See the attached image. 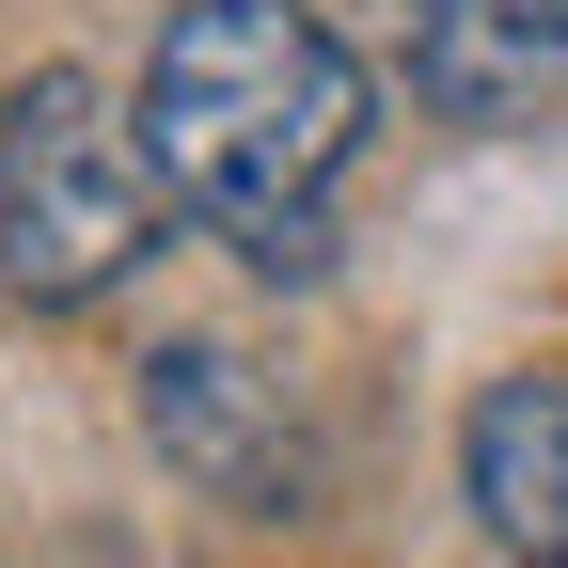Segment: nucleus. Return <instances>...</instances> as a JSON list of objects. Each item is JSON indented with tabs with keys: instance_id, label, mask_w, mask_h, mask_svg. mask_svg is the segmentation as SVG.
Wrapping results in <instances>:
<instances>
[{
	"instance_id": "nucleus-1",
	"label": "nucleus",
	"mask_w": 568,
	"mask_h": 568,
	"mask_svg": "<svg viewBox=\"0 0 568 568\" xmlns=\"http://www.w3.org/2000/svg\"><path fill=\"white\" fill-rule=\"evenodd\" d=\"M142 159L222 253H253L268 222H332L347 159H364V48L316 0H174L159 63H142Z\"/></svg>"
},
{
	"instance_id": "nucleus-2",
	"label": "nucleus",
	"mask_w": 568,
	"mask_h": 568,
	"mask_svg": "<svg viewBox=\"0 0 568 568\" xmlns=\"http://www.w3.org/2000/svg\"><path fill=\"white\" fill-rule=\"evenodd\" d=\"M159 159H142V111L95 63H32L0 95V284L32 316H80L159 253Z\"/></svg>"
},
{
	"instance_id": "nucleus-3",
	"label": "nucleus",
	"mask_w": 568,
	"mask_h": 568,
	"mask_svg": "<svg viewBox=\"0 0 568 568\" xmlns=\"http://www.w3.org/2000/svg\"><path fill=\"white\" fill-rule=\"evenodd\" d=\"M379 63L426 126H552L568 111V0H379Z\"/></svg>"
},
{
	"instance_id": "nucleus-4",
	"label": "nucleus",
	"mask_w": 568,
	"mask_h": 568,
	"mask_svg": "<svg viewBox=\"0 0 568 568\" xmlns=\"http://www.w3.org/2000/svg\"><path fill=\"white\" fill-rule=\"evenodd\" d=\"M142 426H159V458L174 474H205L222 506H284V379L253 364V347H222V332H190V347H159L142 364Z\"/></svg>"
},
{
	"instance_id": "nucleus-5",
	"label": "nucleus",
	"mask_w": 568,
	"mask_h": 568,
	"mask_svg": "<svg viewBox=\"0 0 568 568\" xmlns=\"http://www.w3.org/2000/svg\"><path fill=\"white\" fill-rule=\"evenodd\" d=\"M458 489H474V521L506 537L521 568H568V379H552V364H521V379L474 395Z\"/></svg>"
}]
</instances>
